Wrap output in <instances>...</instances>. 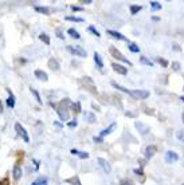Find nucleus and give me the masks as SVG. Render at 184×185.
Here are the masks:
<instances>
[{
    "mask_svg": "<svg viewBox=\"0 0 184 185\" xmlns=\"http://www.w3.org/2000/svg\"><path fill=\"white\" fill-rule=\"evenodd\" d=\"M67 105H70V99H69V98L63 99V101L61 102V105H59V106H55L54 103H51V106L57 109V113H58V116H59V118H61L62 121H67V120H69Z\"/></svg>",
    "mask_w": 184,
    "mask_h": 185,
    "instance_id": "f257e3e1",
    "label": "nucleus"
},
{
    "mask_svg": "<svg viewBox=\"0 0 184 185\" xmlns=\"http://www.w3.org/2000/svg\"><path fill=\"white\" fill-rule=\"evenodd\" d=\"M109 53H110V55H112L113 58H116V59H118V61H121V62H124V63H126V65H129V66H132V62L129 61V59H126L122 55V53L118 50V49H116V47H109Z\"/></svg>",
    "mask_w": 184,
    "mask_h": 185,
    "instance_id": "f03ea898",
    "label": "nucleus"
},
{
    "mask_svg": "<svg viewBox=\"0 0 184 185\" xmlns=\"http://www.w3.org/2000/svg\"><path fill=\"white\" fill-rule=\"evenodd\" d=\"M15 130H16V133H18V136L19 137H22V140H23L24 142H30V137H28V133H27V130L22 126V125L19 124V122H16L15 124Z\"/></svg>",
    "mask_w": 184,
    "mask_h": 185,
    "instance_id": "7ed1b4c3",
    "label": "nucleus"
},
{
    "mask_svg": "<svg viewBox=\"0 0 184 185\" xmlns=\"http://www.w3.org/2000/svg\"><path fill=\"white\" fill-rule=\"evenodd\" d=\"M67 50H69L73 55H75V57H79V58H85V57L87 55L86 51H85L82 47H79V46H69Z\"/></svg>",
    "mask_w": 184,
    "mask_h": 185,
    "instance_id": "20e7f679",
    "label": "nucleus"
},
{
    "mask_svg": "<svg viewBox=\"0 0 184 185\" xmlns=\"http://www.w3.org/2000/svg\"><path fill=\"white\" fill-rule=\"evenodd\" d=\"M129 95H132L136 99H146L149 97V91L146 90H130Z\"/></svg>",
    "mask_w": 184,
    "mask_h": 185,
    "instance_id": "39448f33",
    "label": "nucleus"
},
{
    "mask_svg": "<svg viewBox=\"0 0 184 185\" xmlns=\"http://www.w3.org/2000/svg\"><path fill=\"white\" fill-rule=\"evenodd\" d=\"M179 160V154L175 153V152L172 150H168L167 153H165V161L168 162V164H172V162H176Z\"/></svg>",
    "mask_w": 184,
    "mask_h": 185,
    "instance_id": "423d86ee",
    "label": "nucleus"
},
{
    "mask_svg": "<svg viewBox=\"0 0 184 185\" xmlns=\"http://www.w3.org/2000/svg\"><path fill=\"white\" fill-rule=\"evenodd\" d=\"M97 161H98V164L101 165V168L104 169V172L105 173H110V171H112V166H110V164L108 161L105 160V158H97Z\"/></svg>",
    "mask_w": 184,
    "mask_h": 185,
    "instance_id": "0eeeda50",
    "label": "nucleus"
},
{
    "mask_svg": "<svg viewBox=\"0 0 184 185\" xmlns=\"http://www.w3.org/2000/svg\"><path fill=\"white\" fill-rule=\"evenodd\" d=\"M112 67H113V70H114L116 73L121 74V75H126V74H128V69L124 67V66H121V65H118V63H112Z\"/></svg>",
    "mask_w": 184,
    "mask_h": 185,
    "instance_id": "6e6552de",
    "label": "nucleus"
},
{
    "mask_svg": "<svg viewBox=\"0 0 184 185\" xmlns=\"http://www.w3.org/2000/svg\"><path fill=\"white\" fill-rule=\"evenodd\" d=\"M34 75H35L39 81H43V82L49 81V75H47V74L43 71V70H35V71H34Z\"/></svg>",
    "mask_w": 184,
    "mask_h": 185,
    "instance_id": "1a4fd4ad",
    "label": "nucleus"
},
{
    "mask_svg": "<svg viewBox=\"0 0 184 185\" xmlns=\"http://www.w3.org/2000/svg\"><path fill=\"white\" fill-rule=\"evenodd\" d=\"M7 92H8V98H7V106L12 109V107L15 106V95H14V92L11 91L10 89H7Z\"/></svg>",
    "mask_w": 184,
    "mask_h": 185,
    "instance_id": "9d476101",
    "label": "nucleus"
},
{
    "mask_svg": "<svg viewBox=\"0 0 184 185\" xmlns=\"http://www.w3.org/2000/svg\"><path fill=\"white\" fill-rule=\"evenodd\" d=\"M114 129H116V122H113V124H110L108 128H106V129H104V130H102V132L100 133V137H101V138H104L105 136L110 134V133H112L113 130H114Z\"/></svg>",
    "mask_w": 184,
    "mask_h": 185,
    "instance_id": "9b49d317",
    "label": "nucleus"
},
{
    "mask_svg": "<svg viewBox=\"0 0 184 185\" xmlns=\"http://www.w3.org/2000/svg\"><path fill=\"white\" fill-rule=\"evenodd\" d=\"M106 32H108L110 36H113L114 39H118V40H128V39H126V36H124L122 34H120V32H117V31H113V30H108Z\"/></svg>",
    "mask_w": 184,
    "mask_h": 185,
    "instance_id": "f8f14e48",
    "label": "nucleus"
},
{
    "mask_svg": "<svg viewBox=\"0 0 184 185\" xmlns=\"http://www.w3.org/2000/svg\"><path fill=\"white\" fill-rule=\"evenodd\" d=\"M154 153H156V146H154V145L148 146V148L145 149V153H144V154H145V160H149V158L152 157Z\"/></svg>",
    "mask_w": 184,
    "mask_h": 185,
    "instance_id": "ddd939ff",
    "label": "nucleus"
},
{
    "mask_svg": "<svg viewBox=\"0 0 184 185\" xmlns=\"http://www.w3.org/2000/svg\"><path fill=\"white\" fill-rule=\"evenodd\" d=\"M22 175H23V172H22V168L19 165H15L14 166V169H12V176H14V179L15 180H19Z\"/></svg>",
    "mask_w": 184,
    "mask_h": 185,
    "instance_id": "4468645a",
    "label": "nucleus"
},
{
    "mask_svg": "<svg viewBox=\"0 0 184 185\" xmlns=\"http://www.w3.org/2000/svg\"><path fill=\"white\" fill-rule=\"evenodd\" d=\"M136 128L140 130V133H141V134H146V133L149 132V128L146 126V125H144V124H141V122H136Z\"/></svg>",
    "mask_w": 184,
    "mask_h": 185,
    "instance_id": "2eb2a0df",
    "label": "nucleus"
},
{
    "mask_svg": "<svg viewBox=\"0 0 184 185\" xmlns=\"http://www.w3.org/2000/svg\"><path fill=\"white\" fill-rule=\"evenodd\" d=\"M94 62H95V65L98 66V69H104V62H102V58H101V55L95 51L94 53Z\"/></svg>",
    "mask_w": 184,
    "mask_h": 185,
    "instance_id": "dca6fc26",
    "label": "nucleus"
},
{
    "mask_svg": "<svg viewBox=\"0 0 184 185\" xmlns=\"http://www.w3.org/2000/svg\"><path fill=\"white\" fill-rule=\"evenodd\" d=\"M71 154H74V156H78L79 158H89V153H86V152L77 150V149H71Z\"/></svg>",
    "mask_w": 184,
    "mask_h": 185,
    "instance_id": "f3484780",
    "label": "nucleus"
},
{
    "mask_svg": "<svg viewBox=\"0 0 184 185\" xmlns=\"http://www.w3.org/2000/svg\"><path fill=\"white\" fill-rule=\"evenodd\" d=\"M35 11L39 14H43V15H50L53 10L49 8V7H35Z\"/></svg>",
    "mask_w": 184,
    "mask_h": 185,
    "instance_id": "a211bd4d",
    "label": "nucleus"
},
{
    "mask_svg": "<svg viewBox=\"0 0 184 185\" xmlns=\"http://www.w3.org/2000/svg\"><path fill=\"white\" fill-rule=\"evenodd\" d=\"M49 67L51 70H59V63H58L57 59H54V58L50 59V61H49Z\"/></svg>",
    "mask_w": 184,
    "mask_h": 185,
    "instance_id": "6ab92c4d",
    "label": "nucleus"
},
{
    "mask_svg": "<svg viewBox=\"0 0 184 185\" xmlns=\"http://www.w3.org/2000/svg\"><path fill=\"white\" fill-rule=\"evenodd\" d=\"M65 183L71 184V185H82V184H81V181H79V179H78L77 176L71 177V179H66V180H65Z\"/></svg>",
    "mask_w": 184,
    "mask_h": 185,
    "instance_id": "aec40b11",
    "label": "nucleus"
},
{
    "mask_svg": "<svg viewBox=\"0 0 184 185\" xmlns=\"http://www.w3.org/2000/svg\"><path fill=\"white\" fill-rule=\"evenodd\" d=\"M112 86L114 87V89H117V90H120V91H122V92H125V94H129L130 92V90H128V89H125V87H122L121 85H118V83H116V82H112Z\"/></svg>",
    "mask_w": 184,
    "mask_h": 185,
    "instance_id": "412c9836",
    "label": "nucleus"
},
{
    "mask_svg": "<svg viewBox=\"0 0 184 185\" xmlns=\"http://www.w3.org/2000/svg\"><path fill=\"white\" fill-rule=\"evenodd\" d=\"M140 63L141 65H145V66H149V67H152L153 66V62L149 61L146 57H140Z\"/></svg>",
    "mask_w": 184,
    "mask_h": 185,
    "instance_id": "4be33fe9",
    "label": "nucleus"
},
{
    "mask_svg": "<svg viewBox=\"0 0 184 185\" xmlns=\"http://www.w3.org/2000/svg\"><path fill=\"white\" fill-rule=\"evenodd\" d=\"M67 34L71 36V38H74V39H79V38H81L79 32H78V31H75L74 28H69V30H67Z\"/></svg>",
    "mask_w": 184,
    "mask_h": 185,
    "instance_id": "5701e85b",
    "label": "nucleus"
},
{
    "mask_svg": "<svg viewBox=\"0 0 184 185\" xmlns=\"http://www.w3.org/2000/svg\"><path fill=\"white\" fill-rule=\"evenodd\" d=\"M31 185H47V179L46 177H39L38 180L32 181Z\"/></svg>",
    "mask_w": 184,
    "mask_h": 185,
    "instance_id": "b1692460",
    "label": "nucleus"
},
{
    "mask_svg": "<svg viewBox=\"0 0 184 185\" xmlns=\"http://www.w3.org/2000/svg\"><path fill=\"white\" fill-rule=\"evenodd\" d=\"M85 120L89 122V124H94V122H95L94 113H86V114H85Z\"/></svg>",
    "mask_w": 184,
    "mask_h": 185,
    "instance_id": "393cba45",
    "label": "nucleus"
},
{
    "mask_svg": "<svg viewBox=\"0 0 184 185\" xmlns=\"http://www.w3.org/2000/svg\"><path fill=\"white\" fill-rule=\"evenodd\" d=\"M128 49H129V51H132V53H134V54L140 53V47L137 46V44H134V43H129V44H128Z\"/></svg>",
    "mask_w": 184,
    "mask_h": 185,
    "instance_id": "a878e982",
    "label": "nucleus"
},
{
    "mask_svg": "<svg viewBox=\"0 0 184 185\" xmlns=\"http://www.w3.org/2000/svg\"><path fill=\"white\" fill-rule=\"evenodd\" d=\"M30 90H31V92H32V95H34V97H35V99H36V102H38L39 103V105H40V103H42V98H40V95H39V92L38 91H36L35 90V89H30Z\"/></svg>",
    "mask_w": 184,
    "mask_h": 185,
    "instance_id": "bb28decb",
    "label": "nucleus"
},
{
    "mask_svg": "<svg viewBox=\"0 0 184 185\" xmlns=\"http://www.w3.org/2000/svg\"><path fill=\"white\" fill-rule=\"evenodd\" d=\"M65 19L70 20V22H77V23H82V22H83L82 18H78V16H66Z\"/></svg>",
    "mask_w": 184,
    "mask_h": 185,
    "instance_id": "cd10ccee",
    "label": "nucleus"
},
{
    "mask_svg": "<svg viewBox=\"0 0 184 185\" xmlns=\"http://www.w3.org/2000/svg\"><path fill=\"white\" fill-rule=\"evenodd\" d=\"M141 10H142L141 6H134V4L130 6V14H132V15H136L137 12H140Z\"/></svg>",
    "mask_w": 184,
    "mask_h": 185,
    "instance_id": "c85d7f7f",
    "label": "nucleus"
},
{
    "mask_svg": "<svg viewBox=\"0 0 184 185\" xmlns=\"http://www.w3.org/2000/svg\"><path fill=\"white\" fill-rule=\"evenodd\" d=\"M149 4H150V8H152L153 11H159V10H161V4H160L159 2H150Z\"/></svg>",
    "mask_w": 184,
    "mask_h": 185,
    "instance_id": "c756f323",
    "label": "nucleus"
},
{
    "mask_svg": "<svg viewBox=\"0 0 184 185\" xmlns=\"http://www.w3.org/2000/svg\"><path fill=\"white\" fill-rule=\"evenodd\" d=\"M39 39L42 40L45 44H50V38H49V35H46V34H40L39 35Z\"/></svg>",
    "mask_w": 184,
    "mask_h": 185,
    "instance_id": "7c9ffc66",
    "label": "nucleus"
},
{
    "mask_svg": "<svg viewBox=\"0 0 184 185\" xmlns=\"http://www.w3.org/2000/svg\"><path fill=\"white\" fill-rule=\"evenodd\" d=\"M120 185H134V183L130 179H122L120 181Z\"/></svg>",
    "mask_w": 184,
    "mask_h": 185,
    "instance_id": "2f4dec72",
    "label": "nucleus"
},
{
    "mask_svg": "<svg viewBox=\"0 0 184 185\" xmlns=\"http://www.w3.org/2000/svg\"><path fill=\"white\" fill-rule=\"evenodd\" d=\"M176 137H178L179 141H182L184 144V132L183 130H179L178 133H176Z\"/></svg>",
    "mask_w": 184,
    "mask_h": 185,
    "instance_id": "473e14b6",
    "label": "nucleus"
},
{
    "mask_svg": "<svg viewBox=\"0 0 184 185\" xmlns=\"http://www.w3.org/2000/svg\"><path fill=\"white\" fill-rule=\"evenodd\" d=\"M73 107H74L75 113H81V112H82V109H81V103H79V102H75L74 105H73Z\"/></svg>",
    "mask_w": 184,
    "mask_h": 185,
    "instance_id": "72a5a7b5",
    "label": "nucleus"
},
{
    "mask_svg": "<svg viewBox=\"0 0 184 185\" xmlns=\"http://www.w3.org/2000/svg\"><path fill=\"white\" fill-rule=\"evenodd\" d=\"M157 62H159L163 67H167V66H168V62L165 61V59H163V58H157Z\"/></svg>",
    "mask_w": 184,
    "mask_h": 185,
    "instance_id": "f704fd0d",
    "label": "nucleus"
},
{
    "mask_svg": "<svg viewBox=\"0 0 184 185\" xmlns=\"http://www.w3.org/2000/svg\"><path fill=\"white\" fill-rule=\"evenodd\" d=\"M89 31L91 32V34H94L95 36H97V38H98V36H100V32H98L97 30H95V28L93 27V26H90V27H89Z\"/></svg>",
    "mask_w": 184,
    "mask_h": 185,
    "instance_id": "c9c22d12",
    "label": "nucleus"
},
{
    "mask_svg": "<svg viewBox=\"0 0 184 185\" xmlns=\"http://www.w3.org/2000/svg\"><path fill=\"white\" fill-rule=\"evenodd\" d=\"M172 69H174L175 71H179V70H180V63H179V62H172Z\"/></svg>",
    "mask_w": 184,
    "mask_h": 185,
    "instance_id": "e433bc0d",
    "label": "nucleus"
},
{
    "mask_svg": "<svg viewBox=\"0 0 184 185\" xmlns=\"http://www.w3.org/2000/svg\"><path fill=\"white\" fill-rule=\"evenodd\" d=\"M55 32H57V35H58V38H59V39H65V36H63V32H62L59 28H57V31H55Z\"/></svg>",
    "mask_w": 184,
    "mask_h": 185,
    "instance_id": "4c0bfd02",
    "label": "nucleus"
},
{
    "mask_svg": "<svg viewBox=\"0 0 184 185\" xmlns=\"http://www.w3.org/2000/svg\"><path fill=\"white\" fill-rule=\"evenodd\" d=\"M67 125H69L70 128H77V125H78V122H77V120H73L71 122H69Z\"/></svg>",
    "mask_w": 184,
    "mask_h": 185,
    "instance_id": "58836bf2",
    "label": "nucleus"
},
{
    "mask_svg": "<svg viewBox=\"0 0 184 185\" xmlns=\"http://www.w3.org/2000/svg\"><path fill=\"white\" fill-rule=\"evenodd\" d=\"M71 10L75 11V12H79V11H82L83 8H82V7H78V6H71Z\"/></svg>",
    "mask_w": 184,
    "mask_h": 185,
    "instance_id": "ea45409f",
    "label": "nucleus"
},
{
    "mask_svg": "<svg viewBox=\"0 0 184 185\" xmlns=\"http://www.w3.org/2000/svg\"><path fill=\"white\" fill-rule=\"evenodd\" d=\"M93 140H94V142H104V138H101V137H97V136H95Z\"/></svg>",
    "mask_w": 184,
    "mask_h": 185,
    "instance_id": "a19ab883",
    "label": "nucleus"
},
{
    "mask_svg": "<svg viewBox=\"0 0 184 185\" xmlns=\"http://www.w3.org/2000/svg\"><path fill=\"white\" fill-rule=\"evenodd\" d=\"M134 173H136V175H140V176H144V173H142V169H134Z\"/></svg>",
    "mask_w": 184,
    "mask_h": 185,
    "instance_id": "79ce46f5",
    "label": "nucleus"
},
{
    "mask_svg": "<svg viewBox=\"0 0 184 185\" xmlns=\"http://www.w3.org/2000/svg\"><path fill=\"white\" fill-rule=\"evenodd\" d=\"M0 185H8V179H4L0 181Z\"/></svg>",
    "mask_w": 184,
    "mask_h": 185,
    "instance_id": "37998d69",
    "label": "nucleus"
},
{
    "mask_svg": "<svg viewBox=\"0 0 184 185\" xmlns=\"http://www.w3.org/2000/svg\"><path fill=\"white\" fill-rule=\"evenodd\" d=\"M125 116H126V117H132V118H133V117H136V114H134V113H129V112H126V113H125Z\"/></svg>",
    "mask_w": 184,
    "mask_h": 185,
    "instance_id": "c03bdc74",
    "label": "nucleus"
},
{
    "mask_svg": "<svg viewBox=\"0 0 184 185\" xmlns=\"http://www.w3.org/2000/svg\"><path fill=\"white\" fill-rule=\"evenodd\" d=\"M145 162H146V160H142V158H140V160H138V164L141 165V166H144V165H145Z\"/></svg>",
    "mask_w": 184,
    "mask_h": 185,
    "instance_id": "a18cd8bd",
    "label": "nucleus"
},
{
    "mask_svg": "<svg viewBox=\"0 0 184 185\" xmlns=\"http://www.w3.org/2000/svg\"><path fill=\"white\" fill-rule=\"evenodd\" d=\"M82 4H91V0H86V2H82Z\"/></svg>",
    "mask_w": 184,
    "mask_h": 185,
    "instance_id": "49530a36",
    "label": "nucleus"
},
{
    "mask_svg": "<svg viewBox=\"0 0 184 185\" xmlns=\"http://www.w3.org/2000/svg\"><path fill=\"white\" fill-rule=\"evenodd\" d=\"M91 106H93L95 110H100V106H97V105H95V103H93V105H91Z\"/></svg>",
    "mask_w": 184,
    "mask_h": 185,
    "instance_id": "de8ad7c7",
    "label": "nucleus"
},
{
    "mask_svg": "<svg viewBox=\"0 0 184 185\" xmlns=\"http://www.w3.org/2000/svg\"><path fill=\"white\" fill-rule=\"evenodd\" d=\"M54 124H55V126H58V128H61V126H62V125L59 124V122H54Z\"/></svg>",
    "mask_w": 184,
    "mask_h": 185,
    "instance_id": "09e8293b",
    "label": "nucleus"
},
{
    "mask_svg": "<svg viewBox=\"0 0 184 185\" xmlns=\"http://www.w3.org/2000/svg\"><path fill=\"white\" fill-rule=\"evenodd\" d=\"M174 47H175V50H178V51H179V50H180V47H179V46H178V44H175V46H174Z\"/></svg>",
    "mask_w": 184,
    "mask_h": 185,
    "instance_id": "8fccbe9b",
    "label": "nucleus"
},
{
    "mask_svg": "<svg viewBox=\"0 0 184 185\" xmlns=\"http://www.w3.org/2000/svg\"><path fill=\"white\" fill-rule=\"evenodd\" d=\"M3 112V107H2V103H0V113Z\"/></svg>",
    "mask_w": 184,
    "mask_h": 185,
    "instance_id": "3c124183",
    "label": "nucleus"
},
{
    "mask_svg": "<svg viewBox=\"0 0 184 185\" xmlns=\"http://www.w3.org/2000/svg\"><path fill=\"white\" fill-rule=\"evenodd\" d=\"M180 99H182V101L184 102V95H182V97H180Z\"/></svg>",
    "mask_w": 184,
    "mask_h": 185,
    "instance_id": "603ef678",
    "label": "nucleus"
},
{
    "mask_svg": "<svg viewBox=\"0 0 184 185\" xmlns=\"http://www.w3.org/2000/svg\"><path fill=\"white\" fill-rule=\"evenodd\" d=\"M182 120H183V124H184V113H183V116H182Z\"/></svg>",
    "mask_w": 184,
    "mask_h": 185,
    "instance_id": "864d4df0",
    "label": "nucleus"
}]
</instances>
